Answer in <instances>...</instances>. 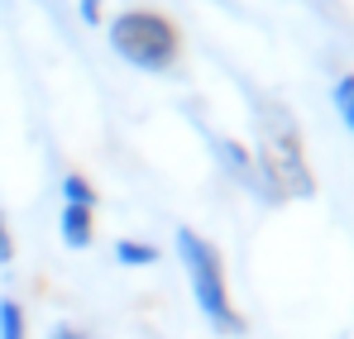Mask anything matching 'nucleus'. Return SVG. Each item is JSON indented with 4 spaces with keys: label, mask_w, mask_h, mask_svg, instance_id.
Segmentation results:
<instances>
[{
    "label": "nucleus",
    "mask_w": 354,
    "mask_h": 339,
    "mask_svg": "<svg viewBox=\"0 0 354 339\" xmlns=\"http://www.w3.org/2000/svg\"><path fill=\"white\" fill-rule=\"evenodd\" d=\"M106 34H111V48L139 72H168L182 48L177 24L158 10H120Z\"/></svg>",
    "instance_id": "f03ea898"
},
{
    "label": "nucleus",
    "mask_w": 354,
    "mask_h": 339,
    "mask_svg": "<svg viewBox=\"0 0 354 339\" xmlns=\"http://www.w3.org/2000/svg\"><path fill=\"white\" fill-rule=\"evenodd\" d=\"M62 244L67 249H86L91 244V206H62Z\"/></svg>",
    "instance_id": "20e7f679"
},
{
    "label": "nucleus",
    "mask_w": 354,
    "mask_h": 339,
    "mask_svg": "<svg viewBox=\"0 0 354 339\" xmlns=\"http://www.w3.org/2000/svg\"><path fill=\"white\" fill-rule=\"evenodd\" d=\"M77 10H82V19H86V24H101V0H82Z\"/></svg>",
    "instance_id": "9d476101"
},
{
    "label": "nucleus",
    "mask_w": 354,
    "mask_h": 339,
    "mask_svg": "<svg viewBox=\"0 0 354 339\" xmlns=\"http://www.w3.org/2000/svg\"><path fill=\"white\" fill-rule=\"evenodd\" d=\"M259 168L263 182L278 191V196H311V168L301 158V139H297V124L288 119V110H263L259 115Z\"/></svg>",
    "instance_id": "7ed1b4c3"
},
{
    "label": "nucleus",
    "mask_w": 354,
    "mask_h": 339,
    "mask_svg": "<svg viewBox=\"0 0 354 339\" xmlns=\"http://www.w3.org/2000/svg\"><path fill=\"white\" fill-rule=\"evenodd\" d=\"M335 110H340V119H345V129L354 134V72H345L340 81H335Z\"/></svg>",
    "instance_id": "6e6552de"
},
{
    "label": "nucleus",
    "mask_w": 354,
    "mask_h": 339,
    "mask_svg": "<svg viewBox=\"0 0 354 339\" xmlns=\"http://www.w3.org/2000/svg\"><path fill=\"white\" fill-rule=\"evenodd\" d=\"M48 339H86V330H77V325H53Z\"/></svg>",
    "instance_id": "9b49d317"
},
{
    "label": "nucleus",
    "mask_w": 354,
    "mask_h": 339,
    "mask_svg": "<svg viewBox=\"0 0 354 339\" xmlns=\"http://www.w3.org/2000/svg\"><path fill=\"white\" fill-rule=\"evenodd\" d=\"M177 258L187 268V287H192V301L196 311L206 316V325L216 335H239L244 320H239L235 301H230V287H225V263L216 253L211 239H201L196 229H177Z\"/></svg>",
    "instance_id": "f257e3e1"
},
{
    "label": "nucleus",
    "mask_w": 354,
    "mask_h": 339,
    "mask_svg": "<svg viewBox=\"0 0 354 339\" xmlns=\"http://www.w3.org/2000/svg\"><path fill=\"white\" fill-rule=\"evenodd\" d=\"M62 201L67 206H96V191H91V182L82 172H67L62 177Z\"/></svg>",
    "instance_id": "0eeeda50"
},
{
    "label": "nucleus",
    "mask_w": 354,
    "mask_h": 339,
    "mask_svg": "<svg viewBox=\"0 0 354 339\" xmlns=\"http://www.w3.org/2000/svg\"><path fill=\"white\" fill-rule=\"evenodd\" d=\"M0 339H29L24 335V306L0 296Z\"/></svg>",
    "instance_id": "423d86ee"
},
{
    "label": "nucleus",
    "mask_w": 354,
    "mask_h": 339,
    "mask_svg": "<svg viewBox=\"0 0 354 339\" xmlns=\"http://www.w3.org/2000/svg\"><path fill=\"white\" fill-rule=\"evenodd\" d=\"M10 258H15V239H10V220L0 211V268H10Z\"/></svg>",
    "instance_id": "1a4fd4ad"
},
{
    "label": "nucleus",
    "mask_w": 354,
    "mask_h": 339,
    "mask_svg": "<svg viewBox=\"0 0 354 339\" xmlns=\"http://www.w3.org/2000/svg\"><path fill=\"white\" fill-rule=\"evenodd\" d=\"M115 258H120V268H153V263H158V249L144 244V239H120Z\"/></svg>",
    "instance_id": "39448f33"
}]
</instances>
